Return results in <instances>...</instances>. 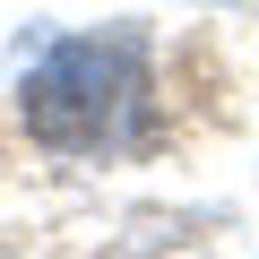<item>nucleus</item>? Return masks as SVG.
<instances>
[{"mask_svg":"<svg viewBox=\"0 0 259 259\" xmlns=\"http://www.w3.org/2000/svg\"><path fill=\"white\" fill-rule=\"evenodd\" d=\"M139 95H147V61L130 35H78L61 44L35 78H26V130L44 147H112L130 139L139 121Z\"/></svg>","mask_w":259,"mask_h":259,"instance_id":"obj_1","label":"nucleus"}]
</instances>
